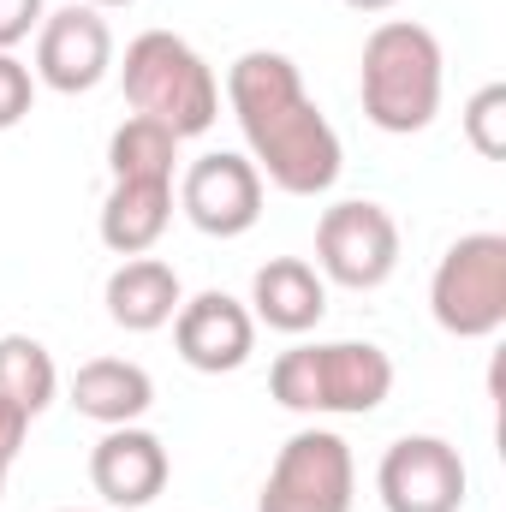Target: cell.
<instances>
[{
	"label": "cell",
	"instance_id": "cell-1",
	"mask_svg": "<svg viewBox=\"0 0 506 512\" xmlns=\"http://www.w3.org/2000/svg\"><path fill=\"white\" fill-rule=\"evenodd\" d=\"M227 102L233 120L251 143L256 173L286 191V197H322L346 155H340V131L322 120V108L304 96V78L286 54L274 48H251L233 60L227 72Z\"/></svg>",
	"mask_w": 506,
	"mask_h": 512
},
{
	"label": "cell",
	"instance_id": "cell-2",
	"mask_svg": "<svg viewBox=\"0 0 506 512\" xmlns=\"http://www.w3.org/2000/svg\"><path fill=\"white\" fill-rule=\"evenodd\" d=\"M441 42L435 30L411 24V18H387L364 42V66H358V96L370 126L411 137L429 131L441 114Z\"/></svg>",
	"mask_w": 506,
	"mask_h": 512
},
{
	"label": "cell",
	"instance_id": "cell-3",
	"mask_svg": "<svg viewBox=\"0 0 506 512\" xmlns=\"http://www.w3.org/2000/svg\"><path fill=\"white\" fill-rule=\"evenodd\" d=\"M120 78H126L131 114L167 126L179 143H185V137H203V131L221 120V84H215L209 60H203L185 36H173V30H143V36H131Z\"/></svg>",
	"mask_w": 506,
	"mask_h": 512
},
{
	"label": "cell",
	"instance_id": "cell-4",
	"mask_svg": "<svg viewBox=\"0 0 506 512\" xmlns=\"http://www.w3.org/2000/svg\"><path fill=\"white\" fill-rule=\"evenodd\" d=\"M268 387L286 411H304V417H364L393 393V358L370 340L292 346L274 358Z\"/></svg>",
	"mask_w": 506,
	"mask_h": 512
},
{
	"label": "cell",
	"instance_id": "cell-5",
	"mask_svg": "<svg viewBox=\"0 0 506 512\" xmlns=\"http://www.w3.org/2000/svg\"><path fill=\"white\" fill-rule=\"evenodd\" d=\"M429 310L453 340H489L506 322V239L501 233H465L435 262Z\"/></svg>",
	"mask_w": 506,
	"mask_h": 512
},
{
	"label": "cell",
	"instance_id": "cell-6",
	"mask_svg": "<svg viewBox=\"0 0 506 512\" xmlns=\"http://www.w3.org/2000/svg\"><path fill=\"white\" fill-rule=\"evenodd\" d=\"M352 489H358L352 447L334 429H298L280 447L256 512H352Z\"/></svg>",
	"mask_w": 506,
	"mask_h": 512
},
{
	"label": "cell",
	"instance_id": "cell-7",
	"mask_svg": "<svg viewBox=\"0 0 506 512\" xmlns=\"http://www.w3.org/2000/svg\"><path fill=\"white\" fill-rule=\"evenodd\" d=\"M316 262L334 286H352V292H376L381 280L399 268V221L381 209V203H334L322 221H316Z\"/></svg>",
	"mask_w": 506,
	"mask_h": 512
},
{
	"label": "cell",
	"instance_id": "cell-8",
	"mask_svg": "<svg viewBox=\"0 0 506 512\" xmlns=\"http://www.w3.org/2000/svg\"><path fill=\"white\" fill-rule=\"evenodd\" d=\"M179 209L209 239H245L262 221V173H256V161L233 155V149L197 155L185 167V179H179Z\"/></svg>",
	"mask_w": 506,
	"mask_h": 512
},
{
	"label": "cell",
	"instance_id": "cell-9",
	"mask_svg": "<svg viewBox=\"0 0 506 512\" xmlns=\"http://www.w3.org/2000/svg\"><path fill=\"white\" fill-rule=\"evenodd\" d=\"M376 489L387 512H459L465 507V459L441 435H405L381 453Z\"/></svg>",
	"mask_w": 506,
	"mask_h": 512
},
{
	"label": "cell",
	"instance_id": "cell-10",
	"mask_svg": "<svg viewBox=\"0 0 506 512\" xmlns=\"http://www.w3.org/2000/svg\"><path fill=\"white\" fill-rule=\"evenodd\" d=\"M114 72V30L96 6H60L36 30V78L60 96H90Z\"/></svg>",
	"mask_w": 506,
	"mask_h": 512
},
{
	"label": "cell",
	"instance_id": "cell-11",
	"mask_svg": "<svg viewBox=\"0 0 506 512\" xmlns=\"http://www.w3.org/2000/svg\"><path fill=\"white\" fill-rule=\"evenodd\" d=\"M173 346L203 376H233L256 352V316L233 292H197L173 316Z\"/></svg>",
	"mask_w": 506,
	"mask_h": 512
},
{
	"label": "cell",
	"instance_id": "cell-12",
	"mask_svg": "<svg viewBox=\"0 0 506 512\" xmlns=\"http://www.w3.org/2000/svg\"><path fill=\"white\" fill-rule=\"evenodd\" d=\"M167 447H161V435H149V429H137V423H120V429H108L102 441H96V453H90V483H96V495L108 501V507H149L161 489H167Z\"/></svg>",
	"mask_w": 506,
	"mask_h": 512
},
{
	"label": "cell",
	"instance_id": "cell-13",
	"mask_svg": "<svg viewBox=\"0 0 506 512\" xmlns=\"http://www.w3.org/2000/svg\"><path fill=\"white\" fill-rule=\"evenodd\" d=\"M251 316L274 334H310L328 316V280L304 256H268L251 280Z\"/></svg>",
	"mask_w": 506,
	"mask_h": 512
},
{
	"label": "cell",
	"instance_id": "cell-14",
	"mask_svg": "<svg viewBox=\"0 0 506 512\" xmlns=\"http://www.w3.org/2000/svg\"><path fill=\"white\" fill-rule=\"evenodd\" d=\"M173 221V179H114L102 203V245L114 256H149Z\"/></svg>",
	"mask_w": 506,
	"mask_h": 512
},
{
	"label": "cell",
	"instance_id": "cell-15",
	"mask_svg": "<svg viewBox=\"0 0 506 512\" xmlns=\"http://www.w3.org/2000/svg\"><path fill=\"white\" fill-rule=\"evenodd\" d=\"M185 292H179V274L161 262V256H126L114 274H108V316L126 328V334H155L179 316Z\"/></svg>",
	"mask_w": 506,
	"mask_h": 512
},
{
	"label": "cell",
	"instance_id": "cell-16",
	"mask_svg": "<svg viewBox=\"0 0 506 512\" xmlns=\"http://www.w3.org/2000/svg\"><path fill=\"white\" fill-rule=\"evenodd\" d=\"M72 405L78 417L102 423V429H120V423H137L149 405H155V382L143 364H126V358H90L78 376H72Z\"/></svg>",
	"mask_w": 506,
	"mask_h": 512
},
{
	"label": "cell",
	"instance_id": "cell-17",
	"mask_svg": "<svg viewBox=\"0 0 506 512\" xmlns=\"http://www.w3.org/2000/svg\"><path fill=\"white\" fill-rule=\"evenodd\" d=\"M0 393L12 405H24L30 417H42L60 393V376H54V358L42 340L30 334H0Z\"/></svg>",
	"mask_w": 506,
	"mask_h": 512
},
{
	"label": "cell",
	"instance_id": "cell-18",
	"mask_svg": "<svg viewBox=\"0 0 506 512\" xmlns=\"http://www.w3.org/2000/svg\"><path fill=\"white\" fill-rule=\"evenodd\" d=\"M108 167L114 179H173L179 167V137L143 114H131L126 126L108 137Z\"/></svg>",
	"mask_w": 506,
	"mask_h": 512
},
{
	"label": "cell",
	"instance_id": "cell-19",
	"mask_svg": "<svg viewBox=\"0 0 506 512\" xmlns=\"http://www.w3.org/2000/svg\"><path fill=\"white\" fill-rule=\"evenodd\" d=\"M465 137L483 161H501L506 155V84H483L471 102H465Z\"/></svg>",
	"mask_w": 506,
	"mask_h": 512
},
{
	"label": "cell",
	"instance_id": "cell-20",
	"mask_svg": "<svg viewBox=\"0 0 506 512\" xmlns=\"http://www.w3.org/2000/svg\"><path fill=\"white\" fill-rule=\"evenodd\" d=\"M30 102H36V78H30V66L12 60V54H0V131L18 126V120L30 114Z\"/></svg>",
	"mask_w": 506,
	"mask_h": 512
},
{
	"label": "cell",
	"instance_id": "cell-21",
	"mask_svg": "<svg viewBox=\"0 0 506 512\" xmlns=\"http://www.w3.org/2000/svg\"><path fill=\"white\" fill-rule=\"evenodd\" d=\"M42 0H0V54H12L30 30H42Z\"/></svg>",
	"mask_w": 506,
	"mask_h": 512
},
{
	"label": "cell",
	"instance_id": "cell-22",
	"mask_svg": "<svg viewBox=\"0 0 506 512\" xmlns=\"http://www.w3.org/2000/svg\"><path fill=\"white\" fill-rule=\"evenodd\" d=\"M24 435H30V411H24V405H12V399L0 393V471H6L12 459H18Z\"/></svg>",
	"mask_w": 506,
	"mask_h": 512
},
{
	"label": "cell",
	"instance_id": "cell-23",
	"mask_svg": "<svg viewBox=\"0 0 506 512\" xmlns=\"http://www.w3.org/2000/svg\"><path fill=\"white\" fill-rule=\"evenodd\" d=\"M352 12H387V6H399V0H346Z\"/></svg>",
	"mask_w": 506,
	"mask_h": 512
},
{
	"label": "cell",
	"instance_id": "cell-24",
	"mask_svg": "<svg viewBox=\"0 0 506 512\" xmlns=\"http://www.w3.org/2000/svg\"><path fill=\"white\" fill-rule=\"evenodd\" d=\"M84 6H96V12H108V6H131V0H84Z\"/></svg>",
	"mask_w": 506,
	"mask_h": 512
},
{
	"label": "cell",
	"instance_id": "cell-25",
	"mask_svg": "<svg viewBox=\"0 0 506 512\" xmlns=\"http://www.w3.org/2000/svg\"><path fill=\"white\" fill-rule=\"evenodd\" d=\"M0 489H6V471H0Z\"/></svg>",
	"mask_w": 506,
	"mask_h": 512
},
{
	"label": "cell",
	"instance_id": "cell-26",
	"mask_svg": "<svg viewBox=\"0 0 506 512\" xmlns=\"http://www.w3.org/2000/svg\"><path fill=\"white\" fill-rule=\"evenodd\" d=\"M66 512H84V507H66Z\"/></svg>",
	"mask_w": 506,
	"mask_h": 512
}]
</instances>
